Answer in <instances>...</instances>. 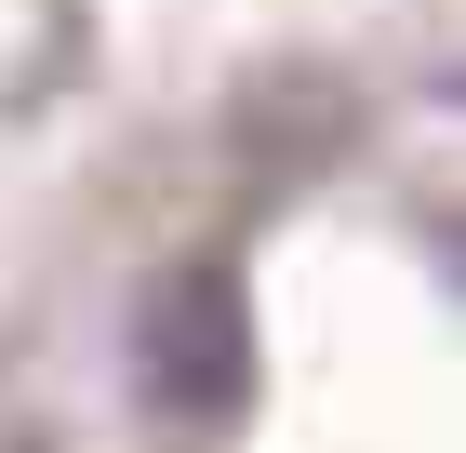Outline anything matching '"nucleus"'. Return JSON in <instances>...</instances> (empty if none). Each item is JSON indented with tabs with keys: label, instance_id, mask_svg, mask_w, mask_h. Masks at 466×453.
Masks as SVG:
<instances>
[{
	"label": "nucleus",
	"instance_id": "nucleus-1",
	"mask_svg": "<svg viewBox=\"0 0 466 453\" xmlns=\"http://www.w3.org/2000/svg\"><path fill=\"white\" fill-rule=\"evenodd\" d=\"M134 374H147V400L187 414V427L240 414V400H253V320H240V293H227L214 267H187L174 293L134 320Z\"/></svg>",
	"mask_w": 466,
	"mask_h": 453
}]
</instances>
